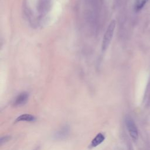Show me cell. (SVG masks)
<instances>
[{
	"mask_svg": "<svg viewBox=\"0 0 150 150\" xmlns=\"http://www.w3.org/2000/svg\"><path fill=\"white\" fill-rule=\"evenodd\" d=\"M33 150H39V147L38 146V147H36L35 149H34Z\"/></svg>",
	"mask_w": 150,
	"mask_h": 150,
	"instance_id": "9c48e42d",
	"label": "cell"
},
{
	"mask_svg": "<svg viewBox=\"0 0 150 150\" xmlns=\"http://www.w3.org/2000/svg\"><path fill=\"white\" fill-rule=\"evenodd\" d=\"M70 132V128L67 125L62 126L54 134V137L56 139H63L66 138Z\"/></svg>",
	"mask_w": 150,
	"mask_h": 150,
	"instance_id": "3957f363",
	"label": "cell"
},
{
	"mask_svg": "<svg viewBox=\"0 0 150 150\" xmlns=\"http://www.w3.org/2000/svg\"><path fill=\"white\" fill-rule=\"evenodd\" d=\"M105 139V137L102 133H98L94 137V138L91 141V147H96L100 144H101Z\"/></svg>",
	"mask_w": 150,
	"mask_h": 150,
	"instance_id": "5b68a950",
	"label": "cell"
},
{
	"mask_svg": "<svg viewBox=\"0 0 150 150\" xmlns=\"http://www.w3.org/2000/svg\"><path fill=\"white\" fill-rule=\"evenodd\" d=\"M125 123L129 135L134 140H137L138 138V130L133 119L129 115L125 117Z\"/></svg>",
	"mask_w": 150,
	"mask_h": 150,
	"instance_id": "7a4b0ae2",
	"label": "cell"
},
{
	"mask_svg": "<svg viewBox=\"0 0 150 150\" xmlns=\"http://www.w3.org/2000/svg\"><path fill=\"white\" fill-rule=\"evenodd\" d=\"M29 95L26 92H23L19 94L15 99L13 101V105L15 107L21 106L25 104L28 100Z\"/></svg>",
	"mask_w": 150,
	"mask_h": 150,
	"instance_id": "277c9868",
	"label": "cell"
},
{
	"mask_svg": "<svg viewBox=\"0 0 150 150\" xmlns=\"http://www.w3.org/2000/svg\"><path fill=\"white\" fill-rule=\"evenodd\" d=\"M10 138H11V137L9 136V135H5V136L2 137L1 138V140H0L1 144L2 145L4 143H5L6 142L9 141Z\"/></svg>",
	"mask_w": 150,
	"mask_h": 150,
	"instance_id": "ba28073f",
	"label": "cell"
},
{
	"mask_svg": "<svg viewBox=\"0 0 150 150\" xmlns=\"http://www.w3.org/2000/svg\"><path fill=\"white\" fill-rule=\"evenodd\" d=\"M115 20H112L110 24L108 25L105 32L103 36V40L101 43V50L103 52L106 50L107 48L108 47L112 38L113 37L115 29Z\"/></svg>",
	"mask_w": 150,
	"mask_h": 150,
	"instance_id": "6da1fadb",
	"label": "cell"
},
{
	"mask_svg": "<svg viewBox=\"0 0 150 150\" xmlns=\"http://www.w3.org/2000/svg\"><path fill=\"white\" fill-rule=\"evenodd\" d=\"M148 0H136L135 4V9L137 11H140L145 5Z\"/></svg>",
	"mask_w": 150,
	"mask_h": 150,
	"instance_id": "52a82bcc",
	"label": "cell"
},
{
	"mask_svg": "<svg viewBox=\"0 0 150 150\" xmlns=\"http://www.w3.org/2000/svg\"><path fill=\"white\" fill-rule=\"evenodd\" d=\"M36 118L35 116L31 115V114H22L18 117L16 119V121H28V122H32L35 121Z\"/></svg>",
	"mask_w": 150,
	"mask_h": 150,
	"instance_id": "8992f818",
	"label": "cell"
}]
</instances>
